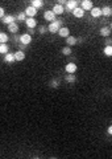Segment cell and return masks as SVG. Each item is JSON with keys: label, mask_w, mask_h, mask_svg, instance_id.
I'll use <instances>...</instances> for the list:
<instances>
[{"label": "cell", "mask_w": 112, "mask_h": 159, "mask_svg": "<svg viewBox=\"0 0 112 159\" xmlns=\"http://www.w3.org/2000/svg\"><path fill=\"white\" fill-rule=\"evenodd\" d=\"M65 81L67 82V84H74V82L77 81V77H75V74H66Z\"/></svg>", "instance_id": "22"}, {"label": "cell", "mask_w": 112, "mask_h": 159, "mask_svg": "<svg viewBox=\"0 0 112 159\" xmlns=\"http://www.w3.org/2000/svg\"><path fill=\"white\" fill-rule=\"evenodd\" d=\"M0 53L5 56L10 53V47H8V44H0Z\"/></svg>", "instance_id": "21"}, {"label": "cell", "mask_w": 112, "mask_h": 159, "mask_svg": "<svg viewBox=\"0 0 112 159\" xmlns=\"http://www.w3.org/2000/svg\"><path fill=\"white\" fill-rule=\"evenodd\" d=\"M102 13H103V16H104V17H111V16H112V7L104 6L102 8Z\"/></svg>", "instance_id": "15"}, {"label": "cell", "mask_w": 112, "mask_h": 159, "mask_svg": "<svg viewBox=\"0 0 112 159\" xmlns=\"http://www.w3.org/2000/svg\"><path fill=\"white\" fill-rule=\"evenodd\" d=\"M58 36L62 39H67L69 36H70V29H69L67 27H62V28L58 31Z\"/></svg>", "instance_id": "11"}, {"label": "cell", "mask_w": 112, "mask_h": 159, "mask_svg": "<svg viewBox=\"0 0 112 159\" xmlns=\"http://www.w3.org/2000/svg\"><path fill=\"white\" fill-rule=\"evenodd\" d=\"M34 29H31V28H28V31H26V33H29V34H34Z\"/></svg>", "instance_id": "33"}, {"label": "cell", "mask_w": 112, "mask_h": 159, "mask_svg": "<svg viewBox=\"0 0 112 159\" xmlns=\"http://www.w3.org/2000/svg\"><path fill=\"white\" fill-rule=\"evenodd\" d=\"M81 7L84 11H91L94 8V4H92V1H90V0H83L81 3Z\"/></svg>", "instance_id": "13"}, {"label": "cell", "mask_w": 112, "mask_h": 159, "mask_svg": "<svg viewBox=\"0 0 112 159\" xmlns=\"http://www.w3.org/2000/svg\"><path fill=\"white\" fill-rule=\"evenodd\" d=\"M20 43L28 47L29 44L32 43V34L26 33V32H25V33H22V34H20Z\"/></svg>", "instance_id": "5"}, {"label": "cell", "mask_w": 112, "mask_h": 159, "mask_svg": "<svg viewBox=\"0 0 112 159\" xmlns=\"http://www.w3.org/2000/svg\"><path fill=\"white\" fill-rule=\"evenodd\" d=\"M44 19L46 20V21L53 23V21H56V20H57V15L53 12V10L45 11V12H44Z\"/></svg>", "instance_id": "4"}, {"label": "cell", "mask_w": 112, "mask_h": 159, "mask_svg": "<svg viewBox=\"0 0 112 159\" xmlns=\"http://www.w3.org/2000/svg\"><path fill=\"white\" fill-rule=\"evenodd\" d=\"M49 159H58V158H56V156H53V158H49Z\"/></svg>", "instance_id": "36"}, {"label": "cell", "mask_w": 112, "mask_h": 159, "mask_svg": "<svg viewBox=\"0 0 112 159\" xmlns=\"http://www.w3.org/2000/svg\"><path fill=\"white\" fill-rule=\"evenodd\" d=\"M8 40H10V36H8L5 32H1V33H0V43H1V44H7V43H8Z\"/></svg>", "instance_id": "25"}, {"label": "cell", "mask_w": 112, "mask_h": 159, "mask_svg": "<svg viewBox=\"0 0 112 159\" xmlns=\"http://www.w3.org/2000/svg\"><path fill=\"white\" fill-rule=\"evenodd\" d=\"M24 12H25V15L28 16V17H36L38 10H36V8H34V7H32V6H28L26 8H25Z\"/></svg>", "instance_id": "7"}, {"label": "cell", "mask_w": 112, "mask_h": 159, "mask_svg": "<svg viewBox=\"0 0 112 159\" xmlns=\"http://www.w3.org/2000/svg\"><path fill=\"white\" fill-rule=\"evenodd\" d=\"M104 43H106V47L107 45H112V37H107Z\"/></svg>", "instance_id": "30"}, {"label": "cell", "mask_w": 112, "mask_h": 159, "mask_svg": "<svg viewBox=\"0 0 112 159\" xmlns=\"http://www.w3.org/2000/svg\"><path fill=\"white\" fill-rule=\"evenodd\" d=\"M25 25H26V28L34 29L36 27H37V20L34 19V17H28L26 21H25Z\"/></svg>", "instance_id": "10"}, {"label": "cell", "mask_w": 112, "mask_h": 159, "mask_svg": "<svg viewBox=\"0 0 112 159\" xmlns=\"http://www.w3.org/2000/svg\"><path fill=\"white\" fill-rule=\"evenodd\" d=\"M1 21L4 23V24H7V27L11 24H13V23H17V19H16L15 15H7L4 19H1Z\"/></svg>", "instance_id": "9"}, {"label": "cell", "mask_w": 112, "mask_h": 159, "mask_svg": "<svg viewBox=\"0 0 112 159\" xmlns=\"http://www.w3.org/2000/svg\"><path fill=\"white\" fill-rule=\"evenodd\" d=\"M78 43V39L77 37H74V36H69L67 39H66V44H67V47H74L75 44Z\"/></svg>", "instance_id": "18"}, {"label": "cell", "mask_w": 112, "mask_h": 159, "mask_svg": "<svg viewBox=\"0 0 112 159\" xmlns=\"http://www.w3.org/2000/svg\"><path fill=\"white\" fill-rule=\"evenodd\" d=\"M62 27H65V25H63V20L62 19H57L56 21L49 23V25H48V31H49L52 34H54V33L58 34V31L62 28Z\"/></svg>", "instance_id": "1"}, {"label": "cell", "mask_w": 112, "mask_h": 159, "mask_svg": "<svg viewBox=\"0 0 112 159\" xmlns=\"http://www.w3.org/2000/svg\"><path fill=\"white\" fill-rule=\"evenodd\" d=\"M107 133H108L109 135H112V125L108 126V129H107Z\"/></svg>", "instance_id": "32"}, {"label": "cell", "mask_w": 112, "mask_h": 159, "mask_svg": "<svg viewBox=\"0 0 112 159\" xmlns=\"http://www.w3.org/2000/svg\"><path fill=\"white\" fill-rule=\"evenodd\" d=\"M13 54H15L16 61H19V63H20V61H24V60H25V52H22V50H16Z\"/></svg>", "instance_id": "17"}, {"label": "cell", "mask_w": 112, "mask_h": 159, "mask_svg": "<svg viewBox=\"0 0 112 159\" xmlns=\"http://www.w3.org/2000/svg\"><path fill=\"white\" fill-rule=\"evenodd\" d=\"M77 70H78V66H77V64L75 63H67L66 64L65 72L67 73V74H75Z\"/></svg>", "instance_id": "3"}, {"label": "cell", "mask_w": 112, "mask_h": 159, "mask_svg": "<svg viewBox=\"0 0 112 159\" xmlns=\"http://www.w3.org/2000/svg\"><path fill=\"white\" fill-rule=\"evenodd\" d=\"M90 15H91V17H94V19L102 17V16H103V13H102V8H100V7H94L92 10L90 11Z\"/></svg>", "instance_id": "8"}, {"label": "cell", "mask_w": 112, "mask_h": 159, "mask_svg": "<svg viewBox=\"0 0 112 159\" xmlns=\"http://www.w3.org/2000/svg\"><path fill=\"white\" fill-rule=\"evenodd\" d=\"M32 159H41V158H38V156H34V158H32Z\"/></svg>", "instance_id": "35"}, {"label": "cell", "mask_w": 112, "mask_h": 159, "mask_svg": "<svg viewBox=\"0 0 112 159\" xmlns=\"http://www.w3.org/2000/svg\"><path fill=\"white\" fill-rule=\"evenodd\" d=\"M61 53H63V56H67V57H70L71 56V53H73V50H71V48L70 47H63L62 49H61Z\"/></svg>", "instance_id": "23"}, {"label": "cell", "mask_w": 112, "mask_h": 159, "mask_svg": "<svg viewBox=\"0 0 112 159\" xmlns=\"http://www.w3.org/2000/svg\"><path fill=\"white\" fill-rule=\"evenodd\" d=\"M16 19H17V21H26V19H28V16L25 15V12H19L17 15H16Z\"/></svg>", "instance_id": "24"}, {"label": "cell", "mask_w": 112, "mask_h": 159, "mask_svg": "<svg viewBox=\"0 0 112 159\" xmlns=\"http://www.w3.org/2000/svg\"><path fill=\"white\" fill-rule=\"evenodd\" d=\"M5 11H4V8L3 7H0V17H1V19H4V17H5Z\"/></svg>", "instance_id": "29"}, {"label": "cell", "mask_w": 112, "mask_h": 159, "mask_svg": "<svg viewBox=\"0 0 112 159\" xmlns=\"http://www.w3.org/2000/svg\"><path fill=\"white\" fill-rule=\"evenodd\" d=\"M4 61H5V63H8V64L16 63L15 54H13V53H8V54H5V56H4Z\"/></svg>", "instance_id": "19"}, {"label": "cell", "mask_w": 112, "mask_h": 159, "mask_svg": "<svg viewBox=\"0 0 112 159\" xmlns=\"http://www.w3.org/2000/svg\"><path fill=\"white\" fill-rule=\"evenodd\" d=\"M29 6L34 7L36 10H40L41 7L44 6V1H42V0H32V1H31V4H29Z\"/></svg>", "instance_id": "20"}, {"label": "cell", "mask_w": 112, "mask_h": 159, "mask_svg": "<svg viewBox=\"0 0 112 159\" xmlns=\"http://www.w3.org/2000/svg\"><path fill=\"white\" fill-rule=\"evenodd\" d=\"M7 28H8V32H11L12 34H17V32H19L20 27H19V24H17V23H13V24L8 25Z\"/></svg>", "instance_id": "16"}, {"label": "cell", "mask_w": 112, "mask_h": 159, "mask_svg": "<svg viewBox=\"0 0 112 159\" xmlns=\"http://www.w3.org/2000/svg\"><path fill=\"white\" fill-rule=\"evenodd\" d=\"M53 12L56 13L57 16H61V15H63V13L66 12V10H65V7H63V6H59V4H56V6L53 7Z\"/></svg>", "instance_id": "12"}, {"label": "cell", "mask_w": 112, "mask_h": 159, "mask_svg": "<svg viewBox=\"0 0 112 159\" xmlns=\"http://www.w3.org/2000/svg\"><path fill=\"white\" fill-rule=\"evenodd\" d=\"M25 49H26V45H24V44L20 43V44H19V50H22V52H25Z\"/></svg>", "instance_id": "31"}, {"label": "cell", "mask_w": 112, "mask_h": 159, "mask_svg": "<svg viewBox=\"0 0 112 159\" xmlns=\"http://www.w3.org/2000/svg\"><path fill=\"white\" fill-rule=\"evenodd\" d=\"M109 28H111V31H112V21H111V24H109Z\"/></svg>", "instance_id": "34"}, {"label": "cell", "mask_w": 112, "mask_h": 159, "mask_svg": "<svg viewBox=\"0 0 112 159\" xmlns=\"http://www.w3.org/2000/svg\"><path fill=\"white\" fill-rule=\"evenodd\" d=\"M59 84H61V81H59V80H57V78H54V80H52V81H50V86H52V87H58Z\"/></svg>", "instance_id": "27"}, {"label": "cell", "mask_w": 112, "mask_h": 159, "mask_svg": "<svg viewBox=\"0 0 112 159\" xmlns=\"http://www.w3.org/2000/svg\"><path fill=\"white\" fill-rule=\"evenodd\" d=\"M73 16H74V17H77V19H82V17L84 16V10L82 8V7L75 8L74 12H73Z\"/></svg>", "instance_id": "14"}, {"label": "cell", "mask_w": 112, "mask_h": 159, "mask_svg": "<svg viewBox=\"0 0 112 159\" xmlns=\"http://www.w3.org/2000/svg\"><path fill=\"white\" fill-rule=\"evenodd\" d=\"M103 53H104L107 57H112V45H107V47H104Z\"/></svg>", "instance_id": "26"}, {"label": "cell", "mask_w": 112, "mask_h": 159, "mask_svg": "<svg viewBox=\"0 0 112 159\" xmlns=\"http://www.w3.org/2000/svg\"><path fill=\"white\" fill-rule=\"evenodd\" d=\"M46 32H49V31H48V27H45V25L38 27V33H40V34H45Z\"/></svg>", "instance_id": "28"}, {"label": "cell", "mask_w": 112, "mask_h": 159, "mask_svg": "<svg viewBox=\"0 0 112 159\" xmlns=\"http://www.w3.org/2000/svg\"><path fill=\"white\" fill-rule=\"evenodd\" d=\"M79 7V3L77 1V0H69L67 1V4L65 6V10H66V12H74V10L75 8H78Z\"/></svg>", "instance_id": "2"}, {"label": "cell", "mask_w": 112, "mask_h": 159, "mask_svg": "<svg viewBox=\"0 0 112 159\" xmlns=\"http://www.w3.org/2000/svg\"><path fill=\"white\" fill-rule=\"evenodd\" d=\"M99 33H100V36H102V37L107 39V37H111L112 31H111V28H109V25H106V27H102V28H100Z\"/></svg>", "instance_id": "6"}]
</instances>
